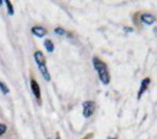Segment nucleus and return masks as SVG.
Segmentation results:
<instances>
[{
    "label": "nucleus",
    "mask_w": 157,
    "mask_h": 139,
    "mask_svg": "<svg viewBox=\"0 0 157 139\" xmlns=\"http://www.w3.org/2000/svg\"><path fill=\"white\" fill-rule=\"evenodd\" d=\"M0 90H1V92L3 93V94H7V93L10 92L9 87H7L3 82H0Z\"/></svg>",
    "instance_id": "nucleus-9"
},
{
    "label": "nucleus",
    "mask_w": 157,
    "mask_h": 139,
    "mask_svg": "<svg viewBox=\"0 0 157 139\" xmlns=\"http://www.w3.org/2000/svg\"><path fill=\"white\" fill-rule=\"evenodd\" d=\"M150 83H151V81L149 77H146L145 80H143V82H141V84H140V88H139V90H138V94H137V98L139 100V98L141 97V95L144 94V93L146 92L147 89H148V87H149V85H150Z\"/></svg>",
    "instance_id": "nucleus-4"
},
{
    "label": "nucleus",
    "mask_w": 157,
    "mask_h": 139,
    "mask_svg": "<svg viewBox=\"0 0 157 139\" xmlns=\"http://www.w3.org/2000/svg\"><path fill=\"white\" fill-rule=\"evenodd\" d=\"M30 88H32V91H33V94L37 97V100H39L40 97H41V91H40V87H39V84L36 82L35 80H32L30 81Z\"/></svg>",
    "instance_id": "nucleus-5"
},
{
    "label": "nucleus",
    "mask_w": 157,
    "mask_h": 139,
    "mask_svg": "<svg viewBox=\"0 0 157 139\" xmlns=\"http://www.w3.org/2000/svg\"><path fill=\"white\" fill-rule=\"evenodd\" d=\"M6 131V125H2V123H0V136L2 135V134H4Z\"/></svg>",
    "instance_id": "nucleus-12"
},
{
    "label": "nucleus",
    "mask_w": 157,
    "mask_h": 139,
    "mask_svg": "<svg viewBox=\"0 0 157 139\" xmlns=\"http://www.w3.org/2000/svg\"><path fill=\"white\" fill-rule=\"evenodd\" d=\"M32 32L38 38H43L47 34V30L43 26H34L32 28Z\"/></svg>",
    "instance_id": "nucleus-6"
},
{
    "label": "nucleus",
    "mask_w": 157,
    "mask_h": 139,
    "mask_svg": "<svg viewBox=\"0 0 157 139\" xmlns=\"http://www.w3.org/2000/svg\"><path fill=\"white\" fill-rule=\"evenodd\" d=\"M95 110V103L91 100H87L83 103V115L85 118H89L91 115L94 113Z\"/></svg>",
    "instance_id": "nucleus-3"
},
{
    "label": "nucleus",
    "mask_w": 157,
    "mask_h": 139,
    "mask_svg": "<svg viewBox=\"0 0 157 139\" xmlns=\"http://www.w3.org/2000/svg\"><path fill=\"white\" fill-rule=\"evenodd\" d=\"M140 20L147 25H151L155 22V17L151 14H148V13H145L140 16Z\"/></svg>",
    "instance_id": "nucleus-7"
},
{
    "label": "nucleus",
    "mask_w": 157,
    "mask_h": 139,
    "mask_svg": "<svg viewBox=\"0 0 157 139\" xmlns=\"http://www.w3.org/2000/svg\"><path fill=\"white\" fill-rule=\"evenodd\" d=\"M6 4L7 6V13H9V15L10 16H13V15H14V9H13L12 3L10 1H6Z\"/></svg>",
    "instance_id": "nucleus-11"
},
{
    "label": "nucleus",
    "mask_w": 157,
    "mask_h": 139,
    "mask_svg": "<svg viewBox=\"0 0 157 139\" xmlns=\"http://www.w3.org/2000/svg\"><path fill=\"white\" fill-rule=\"evenodd\" d=\"M92 64H93V66H94V69L97 70L101 82H102L104 85H108L109 83H110V73H109L107 65L97 57L93 58Z\"/></svg>",
    "instance_id": "nucleus-1"
},
{
    "label": "nucleus",
    "mask_w": 157,
    "mask_h": 139,
    "mask_svg": "<svg viewBox=\"0 0 157 139\" xmlns=\"http://www.w3.org/2000/svg\"><path fill=\"white\" fill-rule=\"evenodd\" d=\"M108 139H116V138H114V137H109Z\"/></svg>",
    "instance_id": "nucleus-13"
},
{
    "label": "nucleus",
    "mask_w": 157,
    "mask_h": 139,
    "mask_svg": "<svg viewBox=\"0 0 157 139\" xmlns=\"http://www.w3.org/2000/svg\"><path fill=\"white\" fill-rule=\"evenodd\" d=\"M44 47L46 48V50L48 52H52V51H54V49H55L54 43H52V41H50V40H48V39L44 41Z\"/></svg>",
    "instance_id": "nucleus-8"
},
{
    "label": "nucleus",
    "mask_w": 157,
    "mask_h": 139,
    "mask_svg": "<svg viewBox=\"0 0 157 139\" xmlns=\"http://www.w3.org/2000/svg\"><path fill=\"white\" fill-rule=\"evenodd\" d=\"M35 61H36V64L38 65V68H39L40 72L42 73L43 77L45 79V81H50V74L49 71L46 67V61H45L44 54H42L41 51H36L34 54Z\"/></svg>",
    "instance_id": "nucleus-2"
},
{
    "label": "nucleus",
    "mask_w": 157,
    "mask_h": 139,
    "mask_svg": "<svg viewBox=\"0 0 157 139\" xmlns=\"http://www.w3.org/2000/svg\"><path fill=\"white\" fill-rule=\"evenodd\" d=\"M55 32L57 35H60V36H67V32L65 29H63L62 27H58V28L55 29Z\"/></svg>",
    "instance_id": "nucleus-10"
}]
</instances>
